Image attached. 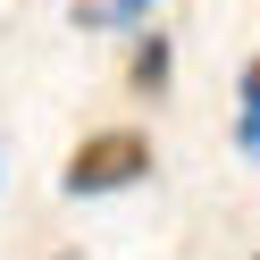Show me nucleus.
Wrapping results in <instances>:
<instances>
[{
    "label": "nucleus",
    "mask_w": 260,
    "mask_h": 260,
    "mask_svg": "<svg viewBox=\"0 0 260 260\" xmlns=\"http://www.w3.org/2000/svg\"><path fill=\"white\" fill-rule=\"evenodd\" d=\"M151 176V135H135V126H109V135H84L68 151V168H59V193L68 202H101V193H126Z\"/></svg>",
    "instance_id": "1"
},
{
    "label": "nucleus",
    "mask_w": 260,
    "mask_h": 260,
    "mask_svg": "<svg viewBox=\"0 0 260 260\" xmlns=\"http://www.w3.org/2000/svg\"><path fill=\"white\" fill-rule=\"evenodd\" d=\"M168 76H176L168 34H143V42H135V92H143V101H159V92H168Z\"/></svg>",
    "instance_id": "2"
},
{
    "label": "nucleus",
    "mask_w": 260,
    "mask_h": 260,
    "mask_svg": "<svg viewBox=\"0 0 260 260\" xmlns=\"http://www.w3.org/2000/svg\"><path fill=\"white\" fill-rule=\"evenodd\" d=\"M235 143H243V159H260V68H243V84H235Z\"/></svg>",
    "instance_id": "3"
},
{
    "label": "nucleus",
    "mask_w": 260,
    "mask_h": 260,
    "mask_svg": "<svg viewBox=\"0 0 260 260\" xmlns=\"http://www.w3.org/2000/svg\"><path fill=\"white\" fill-rule=\"evenodd\" d=\"M159 0H76V25H143Z\"/></svg>",
    "instance_id": "4"
}]
</instances>
